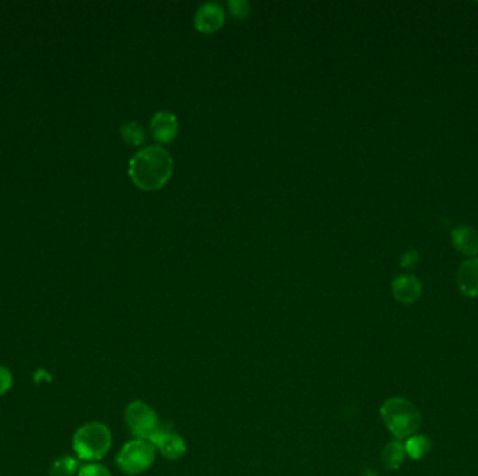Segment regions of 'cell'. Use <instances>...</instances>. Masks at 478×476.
I'll return each instance as SVG.
<instances>
[{
	"label": "cell",
	"mask_w": 478,
	"mask_h": 476,
	"mask_svg": "<svg viewBox=\"0 0 478 476\" xmlns=\"http://www.w3.org/2000/svg\"><path fill=\"white\" fill-rule=\"evenodd\" d=\"M457 285L463 295L468 298L478 296V259H468L457 270Z\"/></svg>",
	"instance_id": "9c48e42d"
},
{
	"label": "cell",
	"mask_w": 478,
	"mask_h": 476,
	"mask_svg": "<svg viewBox=\"0 0 478 476\" xmlns=\"http://www.w3.org/2000/svg\"><path fill=\"white\" fill-rule=\"evenodd\" d=\"M174 159L167 148L160 144H150L140 148L129 162L132 180L146 190L161 187L171 176Z\"/></svg>",
	"instance_id": "6da1fadb"
},
{
	"label": "cell",
	"mask_w": 478,
	"mask_h": 476,
	"mask_svg": "<svg viewBox=\"0 0 478 476\" xmlns=\"http://www.w3.org/2000/svg\"><path fill=\"white\" fill-rule=\"evenodd\" d=\"M380 416L389 431L397 438H408L421 427V413L417 406L404 398H390L380 408Z\"/></svg>",
	"instance_id": "7a4b0ae2"
},
{
	"label": "cell",
	"mask_w": 478,
	"mask_h": 476,
	"mask_svg": "<svg viewBox=\"0 0 478 476\" xmlns=\"http://www.w3.org/2000/svg\"><path fill=\"white\" fill-rule=\"evenodd\" d=\"M418 253L415 251H408L406 252L403 256H401V260H400V264L403 267H413L417 264L418 262Z\"/></svg>",
	"instance_id": "d6986e66"
},
{
	"label": "cell",
	"mask_w": 478,
	"mask_h": 476,
	"mask_svg": "<svg viewBox=\"0 0 478 476\" xmlns=\"http://www.w3.org/2000/svg\"><path fill=\"white\" fill-rule=\"evenodd\" d=\"M155 447L147 438H134L126 443L116 455L119 469L128 475H139L147 470L155 459Z\"/></svg>",
	"instance_id": "277c9868"
},
{
	"label": "cell",
	"mask_w": 478,
	"mask_h": 476,
	"mask_svg": "<svg viewBox=\"0 0 478 476\" xmlns=\"http://www.w3.org/2000/svg\"><path fill=\"white\" fill-rule=\"evenodd\" d=\"M150 130L157 140L171 141L178 133V119L171 111H158L150 120Z\"/></svg>",
	"instance_id": "ba28073f"
},
{
	"label": "cell",
	"mask_w": 478,
	"mask_h": 476,
	"mask_svg": "<svg viewBox=\"0 0 478 476\" xmlns=\"http://www.w3.org/2000/svg\"><path fill=\"white\" fill-rule=\"evenodd\" d=\"M431 447H432V444H431L429 438L425 436H421V434H414V436L408 437L407 443L404 444L406 454L413 459H421L422 457H425L429 452Z\"/></svg>",
	"instance_id": "5bb4252c"
},
{
	"label": "cell",
	"mask_w": 478,
	"mask_h": 476,
	"mask_svg": "<svg viewBox=\"0 0 478 476\" xmlns=\"http://www.w3.org/2000/svg\"><path fill=\"white\" fill-rule=\"evenodd\" d=\"M228 8L231 15L239 19L247 17L251 13V5L248 0H229Z\"/></svg>",
	"instance_id": "e0dca14e"
},
{
	"label": "cell",
	"mask_w": 478,
	"mask_h": 476,
	"mask_svg": "<svg viewBox=\"0 0 478 476\" xmlns=\"http://www.w3.org/2000/svg\"><path fill=\"white\" fill-rule=\"evenodd\" d=\"M121 136L122 138L132 144V145H140L143 144V141L146 140V130L144 127L136 122V120H132V122H125L122 126H121Z\"/></svg>",
	"instance_id": "9a60e30c"
},
{
	"label": "cell",
	"mask_w": 478,
	"mask_h": 476,
	"mask_svg": "<svg viewBox=\"0 0 478 476\" xmlns=\"http://www.w3.org/2000/svg\"><path fill=\"white\" fill-rule=\"evenodd\" d=\"M452 241L454 248L467 256L478 253V233L470 226H460L452 232Z\"/></svg>",
	"instance_id": "8fae6325"
},
{
	"label": "cell",
	"mask_w": 478,
	"mask_h": 476,
	"mask_svg": "<svg viewBox=\"0 0 478 476\" xmlns=\"http://www.w3.org/2000/svg\"><path fill=\"white\" fill-rule=\"evenodd\" d=\"M148 440L153 443L155 450H158L168 459H179L186 452L185 440L179 434L174 433L171 427L162 423Z\"/></svg>",
	"instance_id": "8992f818"
},
{
	"label": "cell",
	"mask_w": 478,
	"mask_h": 476,
	"mask_svg": "<svg viewBox=\"0 0 478 476\" xmlns=\"http://www.w3.org/2000/svg\"><path fill=\"white\" fill-rule=\"evenodd\" d=\"M80 462L77 458L70 455H63L56 458L51 468H49V476H75L79 473Z\"/></svg>",
	"instance_id": "4fadbf2b"
},
{
	"label": "cell",
	"mask_w": 478,
	"mask_h": 476,
	"mask_svg": "<svg viewBox=\"0 0 478 476\" xmlns=\"http://www.w3.org/2000/svg\"><path fill=\"white\" fill-rule=\"evenodd\" d=\"M392 291L399 302L410 305L419 299L422 285L414 276H401L392 283Z\"/></svg>",
	"instance_id": "30bf717a"
},
{
	"label": "cell",
	"mask_w": 478,
	"mask_h": 476,
	"mask_svg": "<svg viewBox=\"0 0 478 476\" xmlns=\"http://www.w3.org/2000/svg\"><path fill=\"white\" fill-rule=\"evenodd\" d=\"M225 19L222 6L217 2H204L194 13V26L200 31L211 33L221 27Z\"/></svg>",
	"instance_id": "52a82bcc"
},
{
	"label": "cell",
	"mask_w": 478,
	"mask_h": 476,
	"mask_svg": "<svg viewBox=\"0 0 478 476\" xmlns=\"http://www.w3.org/2000/svg\"><path fill=\"white\" fill-rule=\"evenodd\" d=\"M77 475L79 476H112L108 468H105L101 463H95V462L82 465Z\"/></svg>",
	"instance_id": "2e32d148"
},
{
	"label": "cell",
	"mask_w": 478,
	"mask_h": 476,
	"mask_svg": "<svg viewBox=\"0 0 478 476\" xmlns=\"http://www.w3.org/2000/svg\"><path fill=\"white\" fill-rule=\"evenodd\" d=\"M362 476H379V475L375 470H372V469H367V470H364Z\"/></svg>",
	"instance_id": "ffe728a7"
},
{
	"label": "cell",
	"mask_w": 478,
	"mask_h": 476,
	"mask_svg": "<svg viewBox=\"0 0 478 476\" xmlns=\"http://www.w3.org/2000/svg\"><path fill=\"white\" fill-rule=\"evenodd\" d=\"M406 448L400 440H392L382 451V462L387 469H399L406 459Z\"/></svg>",
	"instance_id": "7c38bea8"
},
{
	"label": "cell",
	"mask_w": 478,
	"mask_h": 476,
	"mask_svg": "<svg viewBox=\"0 0 478 476\" xmlns=\"http://www.w3.org/2000/svg\"><path fill=\"white\" fill-rule=\"evenodd\" d=\"M111 445V430L100 422H88L80 426L73 436V450L83 461L94 462L104 458Z\"/></svg>",
	"instance_id": "3957f363"
},
{
	"label": "cell",
	"mask_w": 478,
	"mask_h": 476,
	"mask_svg": "<svg viewBox=\"0 0 478 476\" xmlns=\"http://www.w3.org/2000/svg\"><path fill=\"white\" fill-rule=\"evenodd\" d=\"M12 386H13L12 372L5 366H0V397H3L5 394H8L12 388Z\"/></svg>",
	"instance_id": "ac0fdd59"
},
{
	"label": "cell",
	"mask_w": 478,
	"mask_h": 476,
	"mask_svg": "<svg viewBox=\"0 0 478 476\" xmlns=\"http://www.w3.org/2000/svg\"><path fill=\"white\" fill-rule=\"evenodd\" d=\"M125 419L137 438H150L161 422L151 406L143 401H133L126 406Z\"/></svg>",
	"instance_id": "5b68a950"
}]
</instances>
